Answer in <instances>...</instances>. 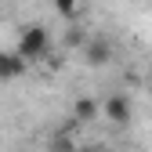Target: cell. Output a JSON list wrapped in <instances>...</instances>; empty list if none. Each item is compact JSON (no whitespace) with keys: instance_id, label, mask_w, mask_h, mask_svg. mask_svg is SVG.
Wrapping results in <instances>:
<instances>
[{"instance_id":"obj_2","label":"cell","mask_w":152,"mask_h":152,"mask_svg":"<svg viewBox=\"0 0 152 152\" xmlns=\"http://www.w3.org/2000/svg\"><path fill=\"white\" fill-rule=\"evenodd\" d=\"M102 116L112 123V127H130L134 123V102L127 98V94H105V102H102Z\"/></svg>"},{"instance_id":"obj_1","label":"cell","mask_w":152,"mask_h":152,"mask_svg":"<svg viewBox=\"0 0 152 152\" xmlns=\"http://www.w3.org/2000/svg\"><path fill=\"white\" fill-rule=\"evenodd\" d=\"M15 47H18V54H22L29 65L40 62V58H47V51H51V33H47V26H40V22L22 26V29H18Z\"/></svg>"},{"instance_id":"obj_6","label":"cell","mask_w":152,"mask_h":152,"mask_svg":"<svg viewBox=\"0 0 152 152\" xmlns=\"http://www.w3.org/2000/svg\"><path fill=\"white\" fill-rule=\"evenodd\" d=\"M51 4L62 18H76V11H80V0H51Z\"/></svg>"},{"instance_id":"obj_5","label":"cell","mask_w":152,"mask_h":152,"mask_svg":"<svg viewBox=\"0 0 152 152\" xmlns=\"http://www.w3.org/2000/svg\"><path fill=\"white\" fill-rule=\"evenodd\" d=\"M98 112H102V102H94V98H80V102H76V120H94V116H98Z\"/></svg>"},{"instance_id":"obj_4","label":"cell","mask_w":152,"mask_h":152,"mask_svg":"<svg viewBox=\"0 0 152 152\" xmlns=\"http://www.w3.org/2000/svg\"><path fill=\"white\" fill-rule=\"evenodd\" d=\"M83 58H87L91 69H105L112 62V44L105 40V36H94V40H87V47H83Z\"/></svg>"},{"instance_id":"obj_7","label":"cell","mask_w":152,"mask_h":152,"mask_svg":"<svg viewBox=\"0 0 152 152\" xmlns=\"http://www.w3.org/2000/svg\"><path fill=\"white\" fill-rule=\"evenodd\" d=\"M72 152H98V148H91V145H87V148H72Z\"/></svg>"},{"instance_id":"obj_3","label":"cell","mask_w":152,"mask_h":152,"mask_svg":"<svg viewBox=\"0 0 152 152\" xmlns=\"http://www.w3.org/2000/svg\"><path fill=\"white\" fill-rule=\"evenodd\" d=\"M29 62L18 54V47H0V83H7V80H18V76H26Z\"/></svg>"}]
</instances>
